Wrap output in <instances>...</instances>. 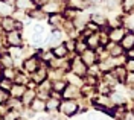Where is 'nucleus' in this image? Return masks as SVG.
Masks as SVG:
<instances>
[{"label": "nucleus", "instance_id": "f257e3e1", "mask_svg": "<svg viewBox=\"0 0 134 120\" xmlns=\"http://www.w3.org/2000/svg\"><path fill=\"white\" fill-rule=\"evenodd\" d=\"M78 110H79V105H78V102H76L75 99H63L58 106V111L61 114H64L66 117L75 116L76 112H78Z\"/></svg>", "mask_w": 134, "mask_h": 120}, {"label": "nucleus", "instance_id": "f03ea898", "mask_svg": "<svg viewBox=\"0 0 134 120\" xmlns=\"http://www.w3.org/2000/svg\"><path fill=\"white\" fill-rule=\"evenodd\" d=\"M0 27H2V31L3 32H12V31H21V27H23V23H20V21H17L15 18L12 17V15H9V17H2L0 18Z\"/></svg>", "mask_w": 134, "mask_h": 120}, {"label": "nucleus", "instance_id": "7ed1b4c3", "mask_svg": "<svg viewBox=\"0 0 134 120\" xmlns=\"http://www.w3.org/2000/svg\"><path fill=\"white\" fill-rule=\"evenodd\" d=\"M40 65H41V59H40L37 55H32V56L25 58L23 64H21V69H23V71L29 73V75H32L34 71L40 67Z\"/></svg>", "mask_w": 134, "mask_h": 120}, {"label": "nucleus", "instance_id": "20e7f679", "mask_svg": "<svg viewBox=\"0 0 134 120\" xmlns=\"http://www.w3.org/2000/svg\"><path fill=\"white\" fill-rule=\"evenodd\" d=\"M87 65L82 62V59L79 58V56H76V58H73V59H70V71L72 73H75V75H78V76L84 77L85 75H87Z\"/></svg>", "mask_w": 134, "mask_h": 120}, {"label": "nucleus", "instance_id": "39448f33", "mask_svg": "<svg viewBox=\"0 0 134 120\" xmlns=\"http://www.w3.org/2000/svg\"><path fill=\"white\" fill-rule=\"evenodd\" d=\"M47 75H49V70H47V67H46V62H41V65L31 75V81L35 82L37 85H40L43 81L47 79Z\"/></svg>", "mask_w": 134, "mask_h": 120}, {"label": "nucleus", "instance_id": "423d86ee", "mask_svg": "<svg viewBox=\"0 0 134 120\" xmlns=\"http://www.w3.org/2000/svg\"><path fill=\"white\" fill-rule=\"evenodd\" d=\"M5 41L8 46H17V47H21L23 46V37H21V32L15 29L12 32H8L6 37H5Z\"/></svg>", "mask_w": 134, "mask_h": 120}, {"label": "nucleus", "instance_id": "0eeeda50", "mask_svg": "<svg viewBox=\"0 0 134 120\" xmlns=\"http://www.w3.org/2000/svg\"><path fill=\"white\" fill-rule=\"evenodd\" d=\"M79 58L82 59V62L87 67H90V65H94L98 62V52L93 50V49H87L79 55Z\"/></svg>", "mask_w": 134, "mask_h": 120}, {"label": "nucleus", "instance_id": "6e6552de", "mask_svg": "<svg viewBox=\"0 0 134 120\" xmlns=\"http://www.w3.org/2000/svg\"><path fill=\"white\" fill-rule=\"evenodd\" d=\"M125 34H126V29L124 26H113L108 31V38L113 43H120V40L124 38Z\"/></svg>", "mask_w": 134, "mask_h": 120}, {"label": "nucleus", "instance_id": "1a4fd4ad", "mask_svg": "<svg viewBox=\"0 0 134 120\" xmlns=\"http://www.w3.org/2000/svg\"><path fill=\"white\" fill-rule=\"evenodd\" d=\"M67 18L64 17V14H61V12H57V14H50L49 17H47V23H49L52 27H55V29H59V27H63L64 23H66Z\"/></svg>", "mask_w": 134, "mask_h": 120}, {"label": "nucleus", "instance_id": "9d476101", "mask_svg": "<svg viewBox=\"0 0 134 120\" xmlns=\"http://www.w3.org/2000/svg\"><path fill=\"white\" fill-rule=\"evenodd\" d=\"M63 99H78V97H81V88H78V87L72 85V84H67V87L64 88V91H63Z\"/></svg>", "mask_w": 134, "mask_h": 120}, {"label": "nucleus", "instance_id": "9b49d317", "mask_svg": "<svg viewBox=\"0 0 134 120\" xmlns=\"http://www.w3.org/2000/svg\"><path fill=\"white\" fill-rule=\"evenodd\" d=\"M105 49L108 52V55L111 58H117V56H122L124 55V47L120 46V43H113V41H110L107 46H105Z\"/></svg>", "mask_w": 134, "mask_h": 120}, {"label": "nucleus", "instance_id": "f8f14e48", "mask_svg": "<svg viewBox=\"0 0 134 120\" xmlns=\"http://www.w3.org/2000/svg\"><path fill=\"white\" fill-rule=\"evenodd\" d=\"M29 110L34 111L35 114H37V112H38V114L46 112L47 111V108H46V100H43L40 97H35L32 102H31V105H29Z\"/></svg>", "mask_w": 134, "mask_h": 120}, {"label": "nucleus", "instance_id": "ddd939ff", "mask_svg": "<svg viewBox=\"0 0 134 120\" xmlns=\"http://www.w3.org/2000/svg\"><path fill=\"white\" fill-rule=\"evenodd\" d=\"M41 9L44 11V14H57L61 11V5H59V0H50L46 5H43Z\"/></svg>", "mask_w": 134, "mask_h": 120}, {"label": "nucleus", "instance_id": "4468645a", "mask_svg": "<svg viewBox=\"0 0 134 120\" xmlns=\"http://www.w3.org/2000/svg\"><path fill=\"white\" fill-rule=\"evenodd\" d=\"M126 112H128V111H126L125 105H116V106H113L111 110H108V114L111 116V117H114L116 120L125 119Z\"/></svg>", "mask_w": 134, "mask_h": 120}, {"label": "nucleus", "instance_id": "2eb2a0df", "mask_svg": "<svg viewBox=\"0 0 134 120\" xmlns=\"http://www.w3.org/2000/svg\"><path fill=\"white\" fill-rule=\"evenodd\" d=\"M66 81H67V84H72V85L78 87V88H82L84 87V77L78 76V75L72 73V71H67L66 73Z\"/></svg>", "mask_w": 134, "mask_h": 120}, {"label": "nucleus", "instance_id": "dca6fc26", "mask_svg": "<svg viewBox=\"0 0 134 120\" xmlns=\"http://www.w3.org/2000/svg\"><path fill=\"white\" fill-rule=\"evenodd\" d=\"M67 6L76 11H84L90 6V2L88 0H67Z\"/></svg>", "mask_w": 134, "mask_h": 120}, {"label": "nucleus", "instance_id": "f3484780", "mask_svg": "<svg viewBox=\"0 0 134 120\" xmlns=\"http://www.w3.org/2000/svg\"><path fill=\"white\" fill-rule=\"evenodd\" d=\"M120 46L124 47V50L134 49V32H126L124 35V38L120 40Z\"/></svg>", "mask_w": 134, "mask_h": 120}, {"label": "nucleus", "instance_id": "a211bd4d", "mask_svg": "<svg viewBox=\"0 0 134 120\" xmlns=\"http://www.w3.org/2000/svg\"><path fill=\"white\" fill-rule=\"evenodd\" d=\"M14 6H15V9L29 12V11H32L35 8V3H34L32 0H15L14 2Z\"/></svg>", "mask_w": 134, "mask_h": 120}, {"label": "nucleus", "instance_id": "6ab92c4d", "mask_svg": "<svg viewBox=\"0 0 134 120\" xmlns=\"http://www.w3.org/2000/svg\"><path fill=\"white\" fill-rule=\"evenodd\" d=\"M35 97H37V88H27V87H26L25 94L21 96V102H23L25 106H29L31 102H32Z\"/></svg>", "mask_w": 134, "mask_h": 120}, {"label": "nucleus", "instance_id": "aec40b11", "mask_svg": "<svg viewBox=\"0 0 134 120\" xmlns=\"http://www.w3.org/2000/svg\"><path fill=\"white\" fill-rule=\"evenodd\" d=\"M14 8H15V6H12L9 2H6V0H0V18L12 15Z\"/></svg>", "mask_w": 134, "mask_h": 120}, {"label": "nucleus", "instance_id": "412c9836", "mask_svg": "<svg viewBox=\"0 0 134 120\" xmlns=\"http://www.w3.org/2000/svg\"><path fill=\"white\" fill-rule=\"evenodd\" d=\"M111 73H113V76L116 77L117 82H124V84H125L126 75H128V71H126L125 67H122V65H116L114 69L111 70Z\"/></svg>", "mask_w": 134, "mask_h": 120}, {"label": "nucleus", "instance_id": "4be33fe9", "mask_svg": "<svg viewBox=\"0 0 134 120\" xmlns=\"http://www.w3.org/2000/svg\"><path fill=\"white\" fill-rule=\"evenodd\" d=\"M25 91H26V85H21V84H12L11 90H9V94H11V97L21 99V96L25 94Z\"/></svg>", "mask_w": 134, "mask_h": 120}, {"label": "nucleus", "instance_id": "5701e85b", "mask_svg": "<svg viewBox=\"0 0 134 120\" xmlns=\"http://www.w3.org/2000/svg\"><path fill=\"white\" fill-rule=\"evenodd\" d=\"M99 32V31H98ZM98 32H94V34H92L90 37H87V38H84L85 40V43H87V46H88V49H93V50H98V47H99V35H98Z\"/></svg>", "mask_w": 134, "mask_h": 120}, {"label": "nucleus", "instance_id": "b1692460", "mask_svg": "<svg viewBox=\"0 0 134 120\" xmlns=\"http://www.w3.org/2000/svg\"><path fill=\"white\" fill-rule=\"evenodd\" d=\"M0 65L5 69V67H14V58L9 55V52H2L0 53Z\"/></svg>", "mask_w": 134, "mask_h": 120}, {"label": "nucleus", "instance_id": "393cba45", "mask_svg": "<svg viewBox=\"0 0 134 120\" xmlns=\"http://www.w3.org/2000/svg\"><path fill=\"white\" fill-rule=\"evenodd\" d=\"M52 53H53L55 58H67L69 50H67V47L64 46V43H61L58 46H55V47H52Z\"/></svg>", "mask_w": 134, "mask_h": 120}, {"label": "nucleus", "instance_id": "a878e982", "mask_svg": "<svg viewBox=\"0 0 134 120\" xmlns=\"http://www.w3.org/2000/svg\"><path fill=\"white\" fill-rule=\"evenodd\" d=\"M5 106H6L8 110H15V111H21V110L25 108V105H23V102H21V99H17V97H11Z\"/></svg>", "mask_w": 134, "mask_h": 120}, {"label": "nucleus", "instance_id": "bb28decb", "mask_svg": "<svg viewBox=\"0 0 134 120\" xmlns=\"http://www.w3.org/2000/svg\"><path fill=\"white\" fill-rule=\"evenodd\" d=\"M90 20H92L94 25L99 26V29L100 27H105V26L108 25V20H107V17L104 14H93L92 17H90Z\"/></svg>", "mask_w": 134, "mask_h": 120}, {"label": "nucleus", "instance_id": "cd10ccee", "mask_svg": "<svg viewBox=\"0 0 134 120\" xmlns=\"http://www.w3.org/2000/svg\"><path fill=\"white\" fill-rule=\"evenodd\" d=\"M66 87H67L66 79H55V81H52V91H57V93L63 94V91H64Z\"/></svg>", "mask_w": 134, "mask_h": 120}, {"label": "nucleus", "instance_id": "c85d7f7f", "mask_svg": "<svg viewBox=\"0 0 134 120\" xmlns=\"http://www.w3.org/2000/svg\"><path fill=\"white\" fill-rule=\"evenodd\" d=\"M59 99H55V97H49L46 100V108L49 112H53V111H58V106H59Z\"/></svg>", "mask_w": 134, "mask_h": 120}, {"label": "nucleus", "instance_id": "c756f323", "mask_svg": "<svg viewBox=\"0 0 134 120\" xmlns=\"http://www.w3.org/2000/svg\"><path fill=\"white\" fill-rule=\"evenodd\" d=\"M63 43V40H61V32L59 31H53L52 34H50V38H49V46L50 47H55V46H58V44Z\"/></svg>", "mask_w": 134, "mask_h": 120}, {"label": "nucleus", "instance_id": "7c9ffc66", "mask_svg": "<svg viewBox=\"0 0 134 120\" xmlns=\"http://www.w3.org/2000/svg\"><path fill=\"white\" fill-rule=\"evenodd\" d=\"M27 15H29V18H37V20L47 18V17H46L47 14H44V11H43L41 8H38V6H37V8H34L32 11H29V14H27Z\"/></svg>", "mask_w": 134, "mask_h": 120}, {"label": "nucleus", "instance_id": "2f4dec72", "mask_svg": "<svg viewBox=\"0 0 134 120\" xmlns=\"http://www.w3.org/2000/svg\"><path fill=\"white\" fill-rule=\"evenodd\" d=\"M88 49V46H87V43H85V40H84L82 37L79 38V40H76V44H75V53H78V55H81L84 50H87Z\"/></svg>", "mask_w": 134, "mask_h": 120}, {"label": "nucleus", "instance_id": "473e14b6", "mask_svg": "<svg viewBox=\"0 0 134 120\" xmlns=\"http://www.w3.org/2000/svg\"><path fill=\"white\" fill-rule=\"evenodd\" d=\"M9 55L15 59V58H21L23 56V47H17V46H9L8 47Z\"/></svg>", "mask_w": 134, "mask_h": 120}, {"label": "nucleus", "instance_id": "72a5a7b5", "mask_svg": "<svg viewBox=\"0 0 134 120\" xmlns=\"http://www.w3.org/2000/svg\"><path fill=\"white\" fill-rule=\"evenodd\" d=\"M15 73H17V70L14 67H5V69L2 70V76L5 77V79H11V81H14Z\"/></svg>", "mask_w": 134, "mask_h": 120}, {"label": "nucleus", "instance_id": "f704fd0d", "mask_svg": "<svg viewBox=\"0 0 134 120\" xmlns=\"http://www.w3.org/2000/svg\"><path fill=\"white\" fill-rule=\"evenodd\" d=\"M20 117V111H15V110H6V112L3 114L2 120H18Z\"/></svg>", "mask_w": 134, "mask_h": 120}, {"label": "nucleus", "instance_id": "c9c22d12", "mask_svg": "<svg viewBox=\"0 0 134 120\" xmlns=\"http://www.w3.org/2000/svg\"><path fill=\"white\" fill-rule=\"evenodd\" d=\"M12 17L15 18L17 21H20V23H25V21H27L29 15L26 14L25 11H20V9H17V11H14V12H12Z\"/></svg>", "mask_w": 134, "mask_h": 120}, {"label": "nucleus", "instance_id": "e433bc0d", "mask_svg": "<svg viewBox=\"0 0 134 120\" xmlns=\"http://www.w3.org/2000/svg\"><path fill=\"white\" fill-rule=\"evenodd\" d=\"M43 43H44V34H35V32H32V35H31V44L32 46H40Z\"/></svg>", "mask_w": 134, "mask_h": 120}, {"label": "nucleus", "instance_id": "4c0bfd02", "mask_svg": "<svg viewBox=\"0 0 134 120\" xmlns=\"http://www.w3.org/2000/svg\"><path fill=\"white\" fill-rule=\"evenodd\" d=\"M29 82V79L26 76L23 71H17L15 73V77H14V84H21V85H26Z\"/></svg>", "mask_w": 134, "mask_h": 120}, {"label": "nucleus", "instance_id": "58836bf2", "mask_svg": "<svg viewBox=\"0 0 134 120\" xmlns=\"http://www.w3.org/2000/svg\"><path fill=\"white\" fill-rule=\"evenodd\" d=\"M111 102L116 103V105H124L125 103V97L120 94V93H117V91H114V93H111Z\"/></svg>", "mask_w": 134, "mask_h": 120}, {"label": "nucleus", "instance_id": "ea45409f", "mask_svg": "<svg viewBox=\"0 0 134 120\" xmlns=\"http://www.w3.org/2000/svg\"><path fill=\"white\" fill-rule=\"evenodd\" d=\"M122 9H124V12H133L134 11V0H124L122 2Z\"/></svg>", "mask_w": 134, "mask_h": 120}, {"label": "nucleus", "instance_id": "a19ab883", "mask_svg": "<svg viewBox=\"0 0 134 120\" xmlns=\"http://www.w3.org/2000/svg\"><path fill=\"white\" fill-rule=\"evenodd\" d=\"M12 84H14V81H11V79H5V77H2V79H0V88H2V90L9 91V90H11V87H12Z\"/></svg>", "mask_w": 134, "mask_h": 120}, {"label": "nucleus", "instance_id": "79ce46f5", "mask_svg": "<svg viewBox=\"0 0 134 120\" xmlns=\"http://www.w3.org/2000/svg\"><path fill=\"white\" fill-rule=\"evenodd\" d=\"M9 99H11L9 91H6V90H2V88H0V105H6Z\"/></svg>", "mask_w": 134, "mask_h": 120}, {"label": "nucleus", "instance_id": "37998d69", "mask_svg": "<svg viewBox=\"0 0 134 120\" xmlns=\"http://www.w3.org/2000/svg\"><path fill=\"white\" fill-rule=\"evenodd\" d=\"M75 44H76V40H73V38H69L66 43H64V46L67 47V50H69V52H75Z\"/></svg>", "mask_w": 134, "mask_h": 120}, {"label": "nucleus", "instance_id": "c03bdc74", "mask_svg": "<svg viewBox=\"0 0 134 120\" xmlns=\"http://www.w3.org/2000/svg\"><path fill=\"white\" fill-rule=\"evenodd\" d=\"M125 69H126V71H134V59L133 58H128L125 61Z\"/></svg>", "mask_w": 134, "mask_h": 120}, {"label": "nucleus", "instance_id": "a18cd8bd", "mask_svg": "<svg viewBox=\"0 0 134 120\" xmlns=\"http://www.w3.org/2000/svg\"><path fill=\"white\" fill-rule=\"evenodd\" d=\"M125 84L126 85H134V71H128L125 79Z\"/></svg>", "mask_w": 134, "mask_h": 120}, {"label": "nucleus", "instance_id": "49530a36", "mask_svg": "<svg viewBox=\"0 0 134 120\" xmlns=\"http://www.w3.org/2000/svg\"><path fill=\"white\" fill-rule=\"evenodd\" d=\"M32 32H35V34H44V26H41L40 23L34 25L32 26Z\"/></svg>", "mask_w": 134, "mask_h": 120}, {"label": "nucleus", "instance_id": "de8ad7c7", "mask_svg": "<svg viewBox=\"0 0 134 120\" xmlns=\"http://www.w3.org/2000/svg\"><path fill=\"white\" fill-rule=\"evenodd\" d=\"M125 25L128 26V27H134V14H130V15L125 18Z\"/></svg>", "mask_w": 134, "mask_h": 120}, {"label": "nucleus", "instance_id": "09e8293b", "mask_svg": "<svg viewBox=\"0 0 134 120\" xmlns=\"http://www.w3.org/2000/svg\"><path fill=\"white\" fill-rule=\"evenodd\" d=\"M34 3H35V6H38V8H41L43 5H46L47 2H50V0H32Z\"/></svg>", "mask_w": 134, "mask_h": 120}, {"label": "nucleus", "instance_id": "8fccbe9b", "mask_svg": "<svg viewBox=\"0 0 134 120\" xmlns=\"http://www.w3.org/2000/svg\"><path fill=\"white\" fill-rule=\"evenodd\" d=\"M126 56H128V58H133V59H134V49H131V50H126Z\"/></svg>", "mask_w": 134, "mask_h": 120}, {"label": "nucleus", "instance_id": "3c124183", "mask_svg": "<svg viewBox=\"0 0 134 120\" xmlns=\"http://www.w3.org/2000/svg\"><path fill=\"white\" fill-rule=\"evenodd\" d=\"M2 47H3V40L0 38V50H2Z\"/></svg>", "mask_w": 134, "mask_h": 120}, {"label": "nucleus", "instance_id": "603ef678", "mask_svg": "<svg viewBox=\"0 0 134 120\" xmlns=\"http://www.w3.org/2000/svg\"><path fill=\"white\" fill-rule=\"evenodd\" d=\"M2 70H3V67H2V65H0V79H2V77H3V76H2Z\"/></svg>", "mask_w": 134, "mask_h": 120}, {"label": "nucleus", "instance_id": "864d4df0", "mask_svg": "<svg viewBox=\"0 0 134 120\" xmlns=\"http://www.w3.org/2000/svg\"><path fill=\"white\" fill-rule=\"evenodd\" d=\"M131 112H133V116H134V106H133V110H131Z\"/></svg>", "mask_w": 134, "mask_h": 120}, {"label": "nucleus", "instance_id": "5fc2aeb1", "mask_svg": "<svg viewBox=\"0 0 134 120\" xmlns=\"http://www.w3.org/2000/svg\"><path fill=\"white\" fill-rule=\"evenodd\" d=\"M0 120H2V117H0Z\"/></svg>", "mask_w": 134, "mask_h": 120}]
</instances>
